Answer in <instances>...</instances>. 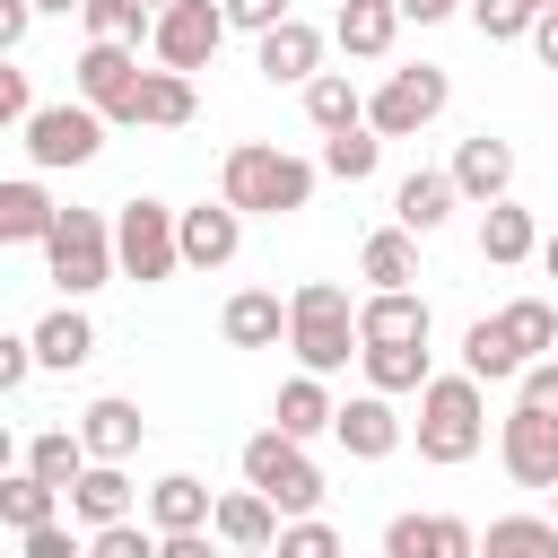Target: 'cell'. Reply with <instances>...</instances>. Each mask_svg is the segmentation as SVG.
Listing matches in <instances>:
<instances>
[{
  "label": "cell",
  "instance_id": "1",
  "mask_svg": "<svg viewBox=\"0 0 558 558\" xmlns=\"http://www.w3.org/2000/svg\"><path fill=\"white\" fill-rule=\"evenodd\" d=\"M218 201L235 218H288V209L314 201V166L288 157V148H270V140H235L218 157Z\"/></svg>",
  "mask_w": 558,
  "mask_h": 558
},
{
  "label": "cell",
  "instance_id": "2",
  "mask_svg": "<svg viewBox=\"0 0 558 558\" xmlns=\"http://www.w3.org/2000/svg\"><path fill=\"white\" fill-rule=\"evenodd\" d=\"M288 349H296V375H340L357 357V296L340 279H305L288 296Z\"/></svg>",
  "mask_w": 558,
  "mask_h": 558
},
{
  "label": "cell",
  "instance_id": "3",
  "mask_svg": "<svg viewBox=\"0 0 558 558\" xmlns=\"http://www.w3.org/2000/svg\"><path fill=\"white\" fill-rule=\"evenodd\" d=\"M410 436H418V462H436V471L471 462V453L488 445V401H480V384H471V375H427Z\"/></svg>",
  "mask_w": 558,
  "mask_h": 558
},
{
  "label": "cell",
  "instance_id": "4",
  "mask_svg": "<svg viewBox=\"0 0 558 558\" xmlns=\"http://www.w3.org/2000/svg\"><path fill=\"white\" fill-rule=\"evenodd\" d=\"M44 270L61 279L70 305L96 296V288L113 279V218H105V209H61L52 235H44Z\"/></svg>",
  "mask_w": 558,
  "mask_h": 558
},
{
  "label": "cell",
  "instance_id": "5",
  "mask_svg": "<svg viewBox=\"0 0 558 558\" xmlns=\"http://www.w3.org/2000/svg\"><path fill=\"white\" fill-rule=\"evenodd\" d=\"M244 488H262V497L279 506V523L323 514V471H314V462H305V445H296V436H279V427L244 436Z\"/></svg>",
  "mask_w": 558,
  "mask_h": 558
},
{
  "label": "cell",
  "instance_id": "6",
  "mask_svg": "<svg viewBox=\"0 0 558 558\" xmlns=\"http://www.w3.org/2000/svg\"><path fill=\"white\" fill-rule=\"evenodd\" d=\"M113 270L140 279V288H157V279L183 270V244H174V209L166 201H122L113 209Z\"/></svg>",
  "mask_w": 558,
  "mask_h": 558
},
{
  "label": "cell",
  "instance_id": "7",
  "mask_svg": "<svg viewBox=\"0 0 558 558\" xmlns=\"http://www.w3.org/2000/svg\"><path fill=\"white\" fill-rule=\"evenodd\" d=\"M445 105H453V78H445L436 61H418V70H392V78L366 96V131H375V140H410V131H427Z\"/></svg>",
  "mask_w": 558,
  "mask_h": 558
},
{
  "label": "cell",
  "instance_id": "8",
  "mask_svg": "<svg viewBox=\"0 0 558 558\" xmlns=\"http://www.w3.org/2000/svg\"><path fill=\"white\" fill-rule=\"evenodd\" d=\"M17 140H26V157H35L44 174H61V166H96V148H105V113H96V105H35Z\"/></svg>",
  "mask_w": 558,
  "mask_h": 558
},
{
  "label": "cell",
  "instance_id": "9",
  "mask_svg": "<svg viewBox=\"0 0 558 558\" xmlns=\"http://www.w3.org/2000/svg\"><path fill=\"white\" fill-rule=\"evenodd\" d=\"M218 44H227V9H218V0H174V9H157V26H148L157 70H183V78L209 70Z\"/></svg>",
  "mask_w": 558,
  "mask_h": 558
},
{
  "label": "cell",
  "instance_id": "10",
  "mask_svg": "<svg viewBox=\"0 0 558 558\" xmlns=\"http://www.w3.org/2000/svg\"><path fill=\"white\" fill-rule=\"evenodd\" d=\"M497 462H506L514 488H558V418H541V410L514 401L497 418Z\"/></svg>",
  "mask_w": 558,
  "mask_h": 558
},
{
  "label": "cell",
  "instance_id": "11",
  "mask_svg": "<svg viewBox=\"0 0 558 558\" xmlns=\"http://www.w3.org/2000/svg\"><path fill=\"white\" fill-rule=\"evenodd\" d=\"M140 78H148V70H140V52H131V44H87V52H78V105H96V113H105V131L131 113Z\"/></svg>",
  "mask_w": 558,
  "mask_h": 558
},
{
  "label": "cell",
  "instance_id": "12",
  "mask_svg": "<svg viewBox=\"0 0 558 558\" xmlns=\"http://www.w3.org/2000/svg\"><path fill=\"white\" fill-rule=\"evenodd\" d=\"M174 244H183V270H227L244 253V218L227 201H201V209H174Z\"/></svg>",
  "mask_w": 558,
  "mask_h": 558
},
{
  "label": "cell",
  "instance_id": "13",
  "mask_svg": "<svg viewBox=\"0 0 558 558\" xmlns=\"http://www.w3.org/2000/svg\"><path fill=\"white\" fill-rule=\"evenodd\" d=\"M427 340V296L418 288H366L357 296V349H410Z\"/></svg>",
  "mask_w": 558,
  "mask_h": 558
},
{
  "label": "cell",
  "instance_id": "14",
  "mask_svg": "<svg viewBox=\"0 0 558 558\" xmlns=\"http://www.w3.org/2000/svg\"><path fill=\"white\" fill-rule=\"evenodd\" d=\"M384 558H480V532L462 514H392Z\"/></svg>",
  "mask_w": 558,
  "mask_h": 558
},
{
  "label": "cell",
  "instance_id": "15",
  "mask_svg": "<svg viewBox=\"0 0 558 558\" xmlns=\"http://www.w3.org/2000/svg\"><path fill=\"white\" fill-rule=\"evenodd\" d=\"M253 70H262L270 87H305V78H323V26H305V17L270 26V35L253 44Z\"/></svg>",
  "mask_w": 558,
  "mask_h": 558
},
{
  "label": "cell",
  "instance_id": "16",
  "mask_svg": "<svg viewBox=\"0 0 558 558\" xmlns=\"http://www.w3.org/2000/svg\"><path fill=\"white\" fill-rule=\"evenodd\" d=\"M445 174H453V192H462V201L497 209V201L514 192V148H506L497 131H480V140H462V148H453V166H445Z\"/></svg>",
  "mask_w": 558,
  "mask_h": 558
},
{
  "label": "cell",
  "instance_id": "17",
  "mask_svg": "<svg viewBox=\"0 0 558 558\" xmlns=\"http://www.w3.org/2000/svg\"><path fill=\"white\" fill-rule=\"evenodd\" d=\"M331 436H340V453H349V462H384V453H401V418H392V401H384V392L340 401V410H331Z\"/></svg>",
  "mask_w": 558,
  "mask_h": 558
},
{
  "label": "cell",
  "instance_id": "18",
  "mask_svg": "<svg viewBox=\"0 0 558 558\" xmlns=\"http://www.w3.org/2000/svg\"><path fill=\"white\" fill-rule=\"evenodd\" d=\"M140 436H148V418H140V401H122V392H105V401L78 410V445H87V462H131Z\"/></svg>",
  "mask_w": 558,
  "mask_h": 558
},
{
  "label": "cell",
  "instance_id": "19",
  "mask_svg": "<svg viewBox=\"0 0 558 558\" xmlns=\"http://www.w3.org/2000/svg\"><path fill=\"white\" fill-rule=\"evenodd\" d=\"M192 113H201L192 78H183V70H148V78H140V96H131V113H122L113 131H183Z\"/></svg>",
  "mask_w": 558,
  "mask_h": 558
},
{
  "label": "cell",
  "instance_id": "20",
  "mask_svg": "<svg viewBox=\"0 0 558 558\" xmlns=\"http://www.w3.org/2000/svg\"><path fill=\"white\" fill-rule=\"evenodd\" d=\"M453 201H462V192H453V174L418 166V174H401V183H392V227H401V235H436V227L453 218Z\"/></svg>",
  "mask_w": 558,
  "mask_h": 558
},
{
  "label": "cell",
  "instance_id": "21",
  "mask_svg": "<svg viewBox=\"0 0 558 558\" xmlns=\"http://www.w3.org/2000/svg\"><path fill=\"white\" fill-rule=\"evenodd\" d=\"M279 331H288L279 288H235L227 314H218V340H227V349H279Z\"/></svg>",
  "mask_w": 558,
  "mask_h": 558
},
{
  "label": "cell",
  "instance_id": "22",
  "mask_svg": "<svg viewBox=\"0 0 558 558\" xmlns=\"http://www.w3.org/2000/svg\"><path fill=\"white\" fill-rule=\"evenodd\" d=\"M131 471L122 462H87L78 471V488H70V523H87V532H105V523H131Z\"/></svg>",
  "mask_w": 558,
  "mask_h": 558
},
{
  "label": "cell",
  "instance_id": "23",
  "mask_svg": "<svg viewBox=\"0 0 558 558\" xmlns=\"http://www.w3.org/2000/svg\"><path fill=\"white\" fill-rule=\"evenodd\" d=\"M209 514H218V497H209V480H192V471H166L157 488H148V532L166 541V532H209Z\"/></svg>",
  "mask_w": 558,
  "mask_h": 558
},
{
  "label": "cell",
  "instance_id": "24",
  "mask_svg": "<svg viewBox=\"0 0 558 558\" xmlns=\"http://www.w3.org/2000/svg\"><path fill=\"white\" fill-rule=\"evenodd\" d=\"M392 35H401V9H392V0H340V17H331V44H340L349 61H384Z\"/></svg>",
  "mask_w": 558,
  "mask_h": 558
},
{
  "label": "cell",
  "instance_id": "25",
  "mask_svg": "<svg viewBox=\"0 0 558 558\" xmlns=\"http://www.w3.org/2000/svg\"><path fill=\"white\" fill-rule=\"evenodd\" d=\"M52 218H61V201H52L35 174H9V183H0V253H9V244H44Z\"/></svg>",
  "mask_w": 558,
  "mask_h": 558
},
{
  "label": "cell",
  "instance_id": "26",
  "mask_svg": "<svg viewBox=\"0 0 558 558\" xmlns=\"http://www.w3.org/2000/svg\"><path fill=\"white\" fill-rule=\"evenodd\" d=\"M26 340H35V366H52V375H70V366H87V357H96V323H87L78 305H52Z\"/></svg>",
  "mask_w": 558,
  "mask_h": 558
},
{
  "label": "cell",
  "instance_id": "27",
  "mask_svg": "<svg viewBox=\"0 0 558 558\" xmlns=\"http://www.w3.org/2000/svg\"><path fill=\"white\" fill-rule=\"evenodd\" d=\"M209 532H218L227 549H270V541H279V506H270L262 488H235V497H218Z\"/></svg>",
  "mask_w": 558,
  "mask_h": 558
},
{
  "label": "cell",
  "instance_id": "28",
  "mask_svg": "<svg viewBox=\"0 0 558 558\" xmlns=\"http://www.w3.org/2000/svg\"><path fill=\"white\" fill-rule=\"evenodd\" d=\"M532 253H541V227H532V209H514V201L480 209V262L514 270V262H532Z\"/></svg>",
  "mask_w": 558,
  "mask_h": 558
},
{
  "label": "cell",
  "instance_id": "29",
  "mask_svg": "<svg viewBox=\"0 0 558 558\" xmlns=\"http://www.w3.org/2000/svg\"><path fill=\"white\" fill-rule=\"evenodd\" d=\"M331 410H340V401L323 392V375H288V384H279V401H270V427L305 445V436H323V427H331Z\"/></svg>",
  "mask_w": 558,
  "mask_h": 558
},
{
  "label": "cell",
  "instance_id": "30",
  "mask_svg": "<svg viewBox=\"0 0 558 558\" xmlns=\"http://www.w3.org/2000/svg\"><path fill=\"white\" fill-rule=\"evenodd\" d=\"M305 122H314L323 140H340V131H357V122H366V96L349 87V70H323V78H305Z\"/></svg>",
  "mask_w": 558,
  "mask_h": 558
},
{
  "label": "cell",
  "instance_id": "31",
  "mask_svg": "<svg viewBox=\"0 0 558 558\" xmlns=\"http://www.w3.org/2000/svg\"><path fill=\"white\" fill-rule=\"evenodd\" d=\"M357 279H366V288H410V279H418V235L375 227V235L357 244Z\"/></svg>",
  "mask_w": 558,
  "mask_h": 558
},
{
  "label": "cell",
  "instance_id": "32",
  "mask_svg": "<svg viewBox=\"0 0 558 558\" xmlns=\"http://www.w3.org/2000/svg\"><path fill=\"white\" fill-rule=\"evenodd\" d=\"M462 375H471V384H514V375H523V357H514V340H506L497 314H480V323L462 331Z\"/></svg>",
  "mask_w": 558,
  "mask_h": 558
},
{
  "label": "cell",
  "instance_id": "33",
  "mask_svg": "<svg viewBox=\"0 0 558 558\" xmlns=\"http://www.w3.org/2000/svg\"><path fill=\"white\" fill-rule=\"evenodd\" d=\"M17 471H35L44 488H61V497H70V488H78V471H87V445H78V427H44V436L26 445V462H17Z\"/></svg>",
  "mask_w": 558,
  "mask_h": 558
},
{
  "label": "cell",
  "instance_id": "34",
  "mask_svg": "<svg viewBox=\"0 0 558 558\" xmlns=\"http://www.w3.org/2000/svg\"><path fill=\"white\" fill-rule=\"evenodd\" d=\"M480 558H558V523L549 514H497L480 532Z\"/></svg>",
  "mask_w": 558,
  "mask_h": 558
},
{
  "label": "cell",
  "instance_id": "35",
  "mask_svg": "<svg viewBox=\"0 0 558 558\" xmlns=\"http://www.w3.org/2000/svg\"><path fill=\"white\" fill-rule=\"evenodd\" d=\"M497 323H506V340H514L523 366H532V357H558V305H549V296H514Z\"/></svg>",
  "mask_w": 558,
  "mask_h": 558
},
{
  "label": "cell",
  "instance_id": "36",
  "mask_svg": "<svg viewBox=\"0 0 558 558\" xmlns=\"http://www.w3.org/2000/svg\"><path fill=\"white\" fill-rule=\"evenodd\" d=\"M357 366H366V392H427V340H410V349H357Z\"/></svg>",
  "mask_w": 558,
  "mask_h": 558
},
{
  "label": "cell",
  "instance_id": "37",
  "mask_svg": "<svg viewBox=\"0 0 558 558\" xmlns=\"http://www.w3.org/2000/svg\"><path fill=\"white\" fill-rule=\"evenodd\" d=\"M0 523H9V532H44V523H61V488H44L35 471H9V480H0Z\"/></svg>",
  "mask_w": 558,
  "mask_h": 558
},
{
  "label": "cell",
  "instance_id": "38",
  "mask_svg": "<svg viewBox=\"0 0 558 558\" xmlns=\"http://www.w3.org/2000/svg\"><path fill=\"white\" fill-rule=\"evenodd\" d=\"M78 17H87V44H131V52H140V44H148V26H157V9H148V0H87Z\"/></svg>",
  "mask_w": 558,
  "mask_h": 558
},
{
  "label": "cell",
  "instance_id": "39",
  "mask_svg": "<svg viewBox=\"0 0 558 558\" xmlns=\"http://www.w3.org/2000/svg\"><path fill=\"white\" fill-rule=\"evenodd\" d=\"M375 166H384V140H375L366 122L340 131V140H323V174H331V183H366Z\"/></svg>",
  "mask_w": 558,
  "mask_h": 558
},
{
  "label": "cell",
  "instance_id": "40",
  "mask_svg": "<svg viewBox=\"0 0 558 558\" xmlns=\"http://www.w3.org/2000/svg\"><path fill=\"white\" fill-rule=\"evenodd\" d=\"M270 558H349V549H340V532H331L323 514H296V523H279Z\"/></svg>",
  "mask_w": 558,
  "mask_h": 558
},
{
  "label": "cell",
  "instance_id": "41",
  "mask_svg": "<svg viewBox=\"0 0 558 558\" xmlns=\"http://www.w3.org/2000/svg\"><path fill=\"white\" fill-rule=\"evenodd\" d=\"M471 26L488 44H523L532 35V0H471Z\"/></svg>",
  "mask_w": 558,
  "mask_h": 558
},
{
  "label": "cell",
  "instance_id": "42",
  "mask_svg": "<svg viewBox=\"0 0 558 558\" xmlns=\"http://www.w3.org/2000/svg\"><path fill=\"white\" fill-rule=\"evenodd\" d=\"M87 558H157V532L148 523H105V532H87Z\"/></svg>",
  "mask_w": 558,
  "mask_h": 558
},
{
  "label": "cell",
  "instance_id": "43",
  "mask_svg": "<svg viewBox=\"0 0 558 558\" xmlns=\"http://www.w3.org/2000/svg\"><path fill=\"white\" fill-rule=\"evenodd\" d=\"M514 401L541 410V418H558V357H532V366L514 375Z\"/></svg>",
  "mask_w": 558,
  "mask_h": 558
},
{
  "label": "cell",
  "instance_id": "44",
  "mask_svg": "<svg viewBox=\"0 0 558 558\" xmlns=\"http://www.w3.org/2000/svg\"><path fill=\"white\" fill-rule=\"evenodd\" d=\"M218 9H227V26H244V35H253V44H262V35H270V26H288V17H296V9H288V0H218Z\"/></svg>",
  "mask_w": 558,
  "mask_h": 558
},
{
  "label": "cell",
  "instance_id": "45",
  "mask_svg": "<svg viewBox=\"0 0 558 558\" xmlns=\"http://www.w3.org/2000/svg\"><path fill=\"white\" fill-rule=\"evenodd\" d=\"M17 558H87V541L70 523H44V532H17Z\"/></svg>",
  "mask_w": 558,
  "mask_h": 558
},
{
  "label": "cell",
  "instance_id": "46",
  "mask_svg": "<svg viewBox=\"0 0 558 558\" xmlns=\"http://www.w3.org/2000/svg\"><path fill=\"white\" fill-rule=\"evenodd\" d=\"M26 113H35L26 70H17V61H0V131H26Z\"/></svg>",
  "mask_w": 558,
  "mask_h": 558
},
{
  "label": "cell",
  "instance_id": "47",
  "mask_svg": "<svg viewBox=\"0 0 558 558\" xmlns=\"http://www.w3.org/2000/svg\"><path fill=\"white\" fill-rule=\"evenodd\" d=\"M26 375H35V340H9V331H0V401H9Z\"/></svg>",
  "mask_w": 558,
  "mask_h": 558
},
{
  "label": "cell",
  "instance_id": "48",
  "mask_svg": "<svg viewBox=\"0 0 558 558\" xmlns=\"http://www.w3.org/2000/svg\"><path fill=\"white\" fill-rule=\"evenodd\" d=\"M26 26H35V9H26V0H0V61H17Z\"/></svg>",
  "mask_w": 558,
  "mask_h": 558
},
{
  "label": "cell",
  "instance_id": "49",
  "mask_svg": "<svg viewBox=\"0 0 558 558\" xmlns=\"http://www.w3.org/2000/svg\"><path fill=\"white\" fill-rule=\"evenodd\" d=\"M523 44H532V52H541V70H558V9H541V17H532V35H523Z\"/></svg>",
  "mask_w": 558,
  "mask_h": 558
},
{
  "label": "cell",
  "instance_id": "50",
  "mask_svg": "<svg viewBox=\"0 0 558 558\" xmlns=\"http://www.w3.org/2000/svg\"><path fill=\"white\" fill-rule=\"evenodd\" d=\"M157 558H218V549H209V532H166Z\"/></svg>",
  "mask_w": 558,
  "mask_h": 558
},
{
  "label": "cell",
  "instance_id": "51",
  "mask_svg": "<svg viewBox=\"0 0 558 558\" xmlns=\"http://www.w3.org/2000/svg\"><path fill=\"white\" fill-rule=\"evenodd\" d=\"M392 9H401V17H418V26H436V17H453L462 0H392Z\"/></svg>",
  "mask_w": 558,
  "mask_h": 558
},
{
  "label": "cell",
  "instance_id": "52",
  "mask_svg": "<svg viewBox=\"0 0 558 558\" xmlns=\"http://www.w3.org/2000/svg\"><path fill=\"white\" fill-rule=\"evenodd\" d=\"M17 462H26V453H17V436H9V418H0V480H9Z\"/></svg>",
  "mask_w": 558,
  "mask_h": 558
},
{
  "label": "cell",
  "instance_id": "53",
  "mask_svg": "<svg viewBox=\"0 0 558 558\" xmlns=\"http://www.w3.org/2000/svg\"><path fill=\"white\" fill-rule=\"evenodd\" d=\"M26 9H35V17H78L87 0H26Z\"/></svg>",
  "mask_w": 558,
  "mask_h": 558
},
{
  "label": "cell",
  "instance_id": "54",
  "mask_svg": "<svg viewBox=\"0 0 558 558\" xmlns=\"http://www.w3.org/2000/svg\"><path fill=\"white\" fill-rule=\"evenodd\" d=\"M541 270H549V279H558V235H541Z\"/></svg>",
  "mask_w": 558,
  "mask_h": 558
},
{
  "label": "cell",
  "instance_id": "55",
  "mask_svg": "<svg viewBox=\"0 0 558 558\" xmlns=\"http://www.w3.org/2000/svg\"><path fill=\"white\" fill-rule=\"evenodd\" d=\"M227 558H270V549H227Z\"/></svg>",
  "mask_w": 558,
  "mask_h": 558
},
{
  "label": "cell",
  "instance_id": "56",
  "mask_svg": "<svg viewBox=\"0 0 558 558\" xmlns=\"http://www.w3.org/2000/svg\"><path fill=\"white\" fill-rule=\"evenodd\" d=\"M541 9H558V0H532V17H541Z\"/></svg>",
  "mask_w": 558,
  "mask_h": 558
},
{
  "label": "cell",
  "instance_id": "57",
  "mask_svg": "<svg viewBox=\"0 0 558 558\" xmlns=\"http://www.w3.org/2000/svg\"><path fill=\"white\" fill-rule=\"evenodd\" d=\"M148 9H174V0H148Z\"/></svg>",
  "mask_w": 558,
  "mask_h": 558
},
{
  "label": "cell",
  "instance_id": "58",
  "mask_svg": "<svg viewBox=\"0 0 558 558\" xmlns=\"http://www.w3.org/2000/svg\"><path fill=\"white\" fill-rule=\"evenodd\" d=\"M549 497H558V488H549ZM549 523H558V514H549Z\"/></svg>",
  "mask_w": 558,
  "mask_h": 558
},
{
  "label": "cell",
  "instance_id": "59",
  "mask_svg": "<svg viewBox=\"0 0 558 558\" xmlns=\"http://www.w3.org/2000/svg\"><path fill=\"white\" fill-rule=\"evenodd\" d=\"M0 558H9V549H0Z\"/></svg>",
  "mask_w": 558,
  "mask_h": 558
}]
</instances>
